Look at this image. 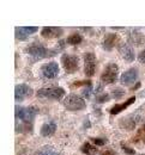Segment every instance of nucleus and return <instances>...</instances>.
<instances>
[{
	"instance_id": "32",
	"label": "nucleus",
	"mask_w": 145,
	"mask_h": 155,
	"mask_svg": "<svg viewBox=\"0 0 145 155\" xmlns=\"http://www.w3.org/2000/svg\"><path fill=\"white\" fill-rule=\"evenodd\" d=\"M140 87V82H137V85L133 87V90H137V88H139Z\"/></svg>"
},
{
	"instance_id": "22",
	"label": "nucleus",
	"mask_w": 145,
	"mask_h": 155,
	"mask_svg": "<svg viewBox=\"0 0 145 155\" xmlns=\"http://www.w3.org/2000/svg\"><path fill=\"white\" fill-rule=\"evenodd\" d=\"M82 41H83L82 35H79V34H77V32L70 35V36L67 37V39H66V42H67L68 44H71V45H77V44H79Z\"/></svg>"
},
{
	"instance_id": "30",
	"label": "nucleus",
	"mask_w": 145,
	"mask_h": 155,
	"mask_svg": "<svg viewBox=\"0 0 145 155\" xmlns=\"http://www.w3.org/2000/svg\"><path fill=\"white\" fill-rule=\"evenodd\" d=\"M101 155H119L118 153H115L114 150H112V149H107V150H104L101 153Z\"/></svg>"
},
{
	"instance_id": "17",
	"label": "nucleus",
	"mask_w": 145,
	"mask_h": 155,
	"mask_svg": "<svg viewBox=\"0 0 145 155\" xmlns=\"http://www.w3.org/2000/svg\"><path fill=\"white\" fill-rule=\"evenodd\" d=\"M36 155H64L62 153L60 152H58L54 147H52V146H43L41 147L39 150H37V153Z\"/></svg>"
},
{
	"instance_id": "3",
	"label": "nucleus",
	"mask_w": 145,
	"mask_h": 155,
	"mask_svg": "<svg viewBox=\"0 0 145 155\" xmlns=\"http://www.w3.org/2000/svg\"><path fill=\"white\" fill-rule=\"evenodd\" d=\"M119 77V67L116 63L114 62H109L105 67H104L103 72L101 74V80L105 85H110L116 82Z\"/></svg>"
},
{
	"instance_id": "13",
	"label": "nucleus",
	"mask_w": 145,
	"mask_h": 155,
	"mask_svg": "<svg viewBox=\"0 0 145 155\" xmlns=\"http://www.w3.org/2000/svg\"><path fill=\"white\" fill-rule=\"evenodd\" d=\"M118 41H119V38H118L116 34H107L104 36L103 42H102V47H103V49L105 51H110L116 45Z\"/></svg>"
},
{
	"instance_id": "14",
	"label": "nucleus",
	"mask_w": 145,
	"mask_h": 155,
	"mask_svg": "<svg viewBox=\"0 0 145 155\" xmlns=\"http://www.w3.org/2000/svg\"><path fill=\"white\" fill-rule=\"evenodd\" d=\"M128 41H129V43H132L134 45H142L145 42V37L139 30L132 29L128 34Z\"/></svg>"
},
{
	"instance_id": "24",
	"label": "nucleus",
	"mask_w": 145,
	"mask_h": 155,
	"mask_svg": "<svg viewBox=\"0 0 145 155\" xmlns=\"http://www.w3.org/2000/svg\"><path fill=\"white\" fill-rule=\"evenodd\" d=\"M83 86L90 87V86H92V82L90 80H82V81H74L70 85L71 88H77V87H83Z\"/></svg>"
},
{
	"instance_id": "33",
	"label": "nucleus",
	"mask_w": 145,
	"mask_h": 155,
	"mask_svg": "<svg viewBox=\"0 0 145 155\" xmlns=\"http://www.w3.org/2000/svg\"><path fill=\"white\" fill-rule=\"evenodd\" d=\"M140 155H145V154H140Z\"/></svg>"
},
{
	"instance_id": "4",
	"label": "nucleus",
	"mask_w": 145,
	"mask_h": 155,
	"mask_svg": "<svg viewBox=\"0 0 145 155\" xmlns=\"http://www.w3.org/2000/svg\"><path fill=\"white\" fill-rule=\"evenodd\" d=\"M64 106L70 110V111H79V110H84L86 107V103L84 100V98L77 94H70L62 100Z\"/></svg>"
},
{
	"instance_id": "12",
	"label": "nucleus",
	"mask_w": 145,
	"mask_h": 155,
	"mask_svg": "<svg viewBox=\"0 0 145 155\" xmlns=\"http://www.w3.org/2000/svg\"><path fill=\"white\" fill-rule=\"evenodd\" d=\"M30 94H31V88L25 84L17 85L15 87V100L16 101H22L23 99L29 97Z\"/></svg>"
},
{
	"instance_id": "2",
	"label": "nucleus",
	"mask_w": 145,
	"mask_h": 155,
	"mask_svg": "<svg viewBox=\"0 0 145 155\" xmlns=\"http://www.w3.org/2000/svg\"><path fill=\"white\" fill-rule=\"evenodd\" d=\"M39 109L36 106H28L23 107L19 105L15 106V117L17 120H23V123H31L34 120L35 116L37 115Z\"/></svg>"
},
{
	"instance_id": "26",
	"label": "nucleus",
	"mask_w": 145,
	"mask_h": 155,
	"mask_svg": "<svg viewBox=\"0 0 145 155\" xmlns=\"http://www.w3.org/2000/svg\"><path fill=\"white\" fill-rule=\"evenodd\" d=\"M109 99H110V96H109L108 93H101V94H98V96L96 97V101H97L98 104H103V103L109 101Z\"/></svg>"
},
{
	"instance_id": "11",
	"label": "nucleus",
	"mask_w": 145,
	"mask_h": 155,
	"mask_svg": "<svg viewBox=\"0 0 145 155\" xmlns=\"http://www.w3.org/2000/svg\"><path fill=\"white\" fill-rule=\"evenodd\" d=\"M137 78H138L137 69L136 68H129L125 73H123V75L120 78V81H121V84L125 85V86H131L133 82H136Z\"/></svg>"
},
{
	"instance_id": "9",
	"label": "nucleus",
	"mask_w": 145,
	"mask_h": 155,
	"mask_svg": "<svg viewBox=\"0 0 145 155\" xmlns=\"http://www.w3.org/2000/svg\"><path fill=\"white\" fill-rule=\"evenodd\" d=\"M118 50L121 54V56L125 58V61H127V62H133L134 61L136 53L128 43H119L118 44Z\"/></svg>"
},
{
	"instance_id": "20",
	"label": "nucleus",
	"mask_w": 145,
	"mask_h": 155,
	"mask_svg": "<svg viewBox=\"0 0 145 155\" xmlns=\"http://www.w3.org/2000/svg\"><path fill=\"white\" fill-rule=\"evenodd\" d=\"M33 130V124L31 123H16V131L17 133H24V134H26V133H30Z\"/></svg>"
},
{
	"instance_id": "10",
	"label": "nucleus",
	"mask_w": 145,
	"mask_h": 155,
	"mask_svg": "<svg viewBox=\"0 0 145 155\" xmlns=\"http://www.w3.org/2000/svg\"><path fill=\"white\" fill-rule=\"evenodd\" d=\"M64 32L62 28H58V26H44L42 28L41 35L44 38H58L60 37Z\"/></svg>"
},
{
	"instance_id": "8",
	"label": "nucleus",
	"mask_w": 145,
	"mask_h": 155,
	"mask_svg": "<svg viewBox=\"0 0 145 155\" xmlns=\"http://www.w3.org/2000/svg\"><path fill=\"white\" fill-rule=\"evenodd\" d=\"M59 71H60L59 64L57 62H54V61L53 62H48V63L43 64L41 67L42 75L44 78H47V79H54V78H57L58 74H59Z\"/></svg>"
},
{
	"instance_id": "1",
	"label": "nucleus",
	"mask_w": 145,
	"mask_h": 155,
	"mask_svg": "<svg viewBox=\"0 0 145 155\" xmlns=\"http://www.w3.org/2000/svg\"><path fill=\"white\" fill-rule=\"evenodd\" d=\"M26 50H28V54L30 55V58H33L34 60H41V58H52V56L57 55L55 50H50V49L46 48L41 43H31Z\"/></svg>"
},
{
	"instance_id": "31",
	"label": "nucleus",
	"mask_w": 145,
	"mask_h": 155,
	"mask_svg": "<svg viewBox=\"0 0 145 155\" xmlns=\"http://www.w3.org/2000/svg\"><path fill=\"white\" fill-rule=\"evenodd\" d=\"M91 88H92V86L91 87H88V88H85L83 92V94L85 97H90V91H91Z\"/></svg>"
},
{
	"instance_id": "15",
	"label": "nucleus",
	"mask_w": 145,
	"mask_h": 155,
	"mask_svg": "<svg viewBox=\"0 0 145 155\" xmlns=\"http://www.w3.org/2000/svg\"><path fill=\"white\" fill-rule=\"evenodd\" d=\"M134 101H136V97H131L129 99H127L125 103H123V104H115V105L109 110V114H110V115H118V114H120L121 111L126 110V109H127L129 105H132Z\"/></svg>"
},
{
	"instance_id": "5",
	"label": "nucleus",
	"mask_w": 145,
	"mask_h": 155,
	"mask_svg": "<svg viewBox=\"0 0 145 155\" xmlns=\"http://www.w3.org/2000/svg\"><path fill=\"white\" fill-rule=\"evenodd\" d=\"M36 96L39 98L50 99V100H60L65 96V90L61 87H46L40 88L36 92Z\"/></svg>"
},
{
	"instance_id": "23",
	"label": "nucleus",
	"mask_w": 145,
	"mask_h": 155,
	"mask_svg": "<svg viewBox=\"0 0 145 155\" xmlns=\"http://www.w3.org/2000/svg\"><path fill=\"white\" fill-rule=\"evenodd\" d=\"M139 141H144L145 142V124L138 130L137 135L132 138V142H134V143H138Z\"/></svg>"
},
{
	"instance_id": "18",
	"label": "nucleus",
	"mask_w": 145,
	"mask_h": 155,
	"mask_svg": "<svg viewBox=\"0 0 145 155\" xmlns=\"http://www.w3.org/2000/svg\"><path fill=\"white\" fill-rule=\"evenodd\" d=\"M30 35H31V34L26 30L25 26H23V28L17 26V28L15 29V36H16V38L18 39V41H26V39L29 38Z\"/></svg>"
},
{
	"instance_id": "16",
	"label": "nucleus",
	"mask_w": 145,
	"mask_h": 155,
	"mask_svg": "<svg viewBox=\"0 0 145 155\" xmlns=\"http://www.w3.org/2000/svg\"><path fill=\"white\" fill-rule=\"evenodd\" d=\"M55 130H57V124H55V122L50 120V122H48V123H44V124L42 125L40 134H41V136L48 137V136L53 135V134L55 133Z\"/></svg>"
},
{
	"instance_id": "6",
	"label": "nucleus",
	"mask_w": 145,
	"mask_h": 155,
	"mask_svg": "<svg viewBox=\"0 0 145 155\" xmlns=\"http://www.w3.org/2000/svg\"><path fill=\"white\" fill-rule=\"evenodd\" d=\"M61 63L65 72L68 74H72L79 69V58L74 55L64 54L61 56Z\"/></svg>"
},
{
	"instance_id": "29",
	"label": "nucleus",
	"mask_w": 145,
	"mask_h": 155,
	"mask_svg": "<svg viewBox=\"0 0 145 155\" xmlns=\"http://www.w3.org/2000/svg\"><path fill=\"white\" fill-rule=\"evenodd\" d=\"M138 60H139V62H140V63L145 64V49L139 53V55H138Z\"/></svg>"
},
{
	"instance_id": "27",
	"label": "nucleus",
	"mask_w": 145,
	"mask_h": 155,
	"mask_svg": "<svg viewBox=\"0 0 145 155\" xmlns=\"http://www.w3.org/2000/svg\"><path fill=\"white\" fill-rule=\"evenodd\" d=\"M92 143H95L96 146H104L105 144V138H100V137H91L90 138Z\"/></svg>"
},
{
	"instance_id": "25",
	"label": "nucleus",
	"mask_w": 145,
	"mask_h": 155,
	"mask_svg": "<svg viewBox=\"0 0 145 155\" xmlns=\"http://www.w3.org/2000/svg\"><path fill=\"white\" fill-rule=\"evenodd\" d=\"M125 92L123 88H120V87H118V88H114L113 91H112V97L114 98V99H116V100H119L120 98H123L125 96Z\"/></svg>"
},
{
	"instance_id": "28",
	"label": "nucleus",
	"mask_w": 145,
	"mask_h": 155,
	"mask_svg": "<svg viewBox=\"0 0 145 155\" xmlns=\"http://www.w3.org/2000/svg\"><path fill=\"white\" fill-rule=\"evenodd\" d=\"M123 149H124L125 153H126V154H128V155H133L134 153H136V150H134V149H132V148L127 147V146L124 144V143H123Z\"/></svg>"
},
{
	"instance_id": "21",
	"label": "nucleus",
	"mask_w": 145,
	"mask_h": 155,
	"mask_svg": "<svg viewBox=\"0 0 145 155\" xmlns=\"http://www.w3.org/2000/svg\"><path fill=\"white\" fill-rule=\"evenodd\" d=\"M81 150H82V153L86 155H95L97 153V148L95 146H91V143H89V142L84 143L83 146L81 147Z\"/></svg>"
},
{
	"instance_id": "7",
	"label": "nucleus",
	"mask_w": 145,
	"mask_h": 155,
	"mask_svg": "<svg viewBox=\"0 0 145 155\" xmlns=\"http://www.w3.org/2000/svg\"><path fill=\"white\" fill-rule=\"evenodd\" d=\"M97 60L94 53H85L84 54V74L88 78H91L96 73Z\"/></svg>"
},
{
	"instance_id": "19",
	"label": "nucleus",
	"mask_w": 145,
	"mask_h": 155,
	"mask_svg": "<svg viewBox=\"0 0 145 155\" xmlns=\"http://www.w3.org/2000/svg\"><path fill=\"white\" fill-rule=\"evenodd\" d=\"M120 125L126 129V130H132L134 129L136 127V120L133 119V117H126V118H123L121 122H120Z\"/></svg>"
}]
</instances>
